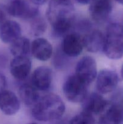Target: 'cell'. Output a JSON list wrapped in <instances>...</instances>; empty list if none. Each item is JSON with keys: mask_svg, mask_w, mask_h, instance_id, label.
Returning <instances> with one entry per match:
<instances>
[{"mask_svg": "<svg viewBox=\"0 0 123 124\" xmlns=\"http://www.w3.org/2000/svg\"><path fill=\"white\" fill-rule=\"evenodd\" d=\"M47 16L53 36H65L68 33L74 21V6L71 0H50Z\"/></svg>", "mask_w": 123, "mask_h": 124, "instance_id": "6da1fadb", "label": "cell"}, {"mask_svg": "<svg viewBox=\"0 0 123 124\" xmlns=\"http://www.w3.org/2000/svg\"><path fill=\"white\" fill-rule=\"evenodd\" d=\"M66 110L65 104L57 94L49 93L41 97L33 106L31 114L41 122H51L61 118Z\"/></svg>", "mask_w": 123, "mask_h": 124, "instance_id": "7a4b0ae2", "label": "cell"}, {"mask_svg": "<svg viewBox=\"0 0 123 124\" xmlns=\"http://www.w3.org/2000/svg\"><path fill=\"white\" fill-rule=\"evenodd\" d=\"M104 53L113 60L123 56V26L118 23H111L106 29L104 35Z\"/></svg>", "mask_w": 123, "mask_h": 124, "instance_id": "3957f363", "label": "cell"}, {"mask_svg": "<svg viewBox=\"0 0 123 124\" xmlns=\"http://www.w3.org/2000/svg\"><path fill=\"white\" fill-rule=\"evenodd\" d=\"M88 85L74 74L69 76L64 82L63 92L69 102L80 103L88 95Z\"/></svg>", "mask_w": 123, "mask_h": 124, "instance_id": "277c9868", "label": "cell"}, {"mask_svg": "<svg viewBox=\"0 0 123 124\" xmlns=\"http://www.w3.org/2000/svg\"><path fill=\"white\" fill-rule=\"evenodd\" d=\"M96 61L90 56H84L79 59L75 69V75L89 86L97 76Z\"/></svg>", "mask_w": 123, "mask_h": 124, "instance_id": "5b68a950", "label": "cell"}, {"mask_svg": "<svg viewBox=\"0 0 123 124\" xmlns=\"http://www.w3.org/2000/svg\"><path fill=\"white\" fill-rule=\"evenodd\" d=\"M6 10L9 15L24 20H31L39 15L38 8L31 6L27 0H12Z\"/></svg>", "mask_w": 123, "mask_h": 124, "instance_id": "8992f818", "label": "cell"}, {"mask_svg": "<svg viewBox=\"0 0 123 124\" xmlns=\"http://www.w3.org/2000/svg\"><path fill=\"white\" fill-rule=\"evenodd\" d=\"M119 78L116 73L110 69H102L97 74L96 88L101 94L114 92L118 84Z\"/></svg>", "mask_w": 123, "mask_h": 124, "instance_id": "52a82bcc", "label": "cell"}, {"mask_svg": "<svg viewBox=\"0 0 123 124\" xmlns=\"http://www.w3.org/2000/svg\"><path fill=\"white\" fill-rule=\"evenodd\" d=\"M113 9L112 0H92L89 5V14L92 19L97 24L106 22Z\"/></svg>", "mask_w": 123, "mask_h": 124, "instance_id": "ba28073f", "label": "cell"}, {"mask_svg": "<svg viewBox=\"0 0 123 124\" xmlns=\"http://www.w3.org/2000/svg\"><path fill=\"white\" fill-rule=\"evenodd\" d=\"M109 105L107 101L99 93L93 92L88 94L85 99L82 102L83 111L91 115L101 114L106 110Z\"/></svg>", "mask_w": 123, "mask_h": 124, "instance_id": "9c48e42d", "label": "cell"}, {"mask_svg": "<svg viewBox=\"0 0 123 124\" xmlns=\"http://www.w3.org/2000/svg\"><path fill=\"white\" fill-rule=\"evenodd\" d=\"M84 48L83 37L76 32L68 33L64 36L61 50L65 55L75 58L80 55Z\"/></svg>", "mask_w": 123, "mask_h": 124, "instance_id": "30bf717a", "label": "cell"}, {"mask_svg": "<svg viewBox=\"0 0 123 124\" xmlns=\"http://www.w3.org/2000/svg\"><path fill=\"white\" fill-rule=\"evenodd\" d=\"M31 67L32 63L28 56L14 57L10 62V72L14 79L22 81L29 76Z\"/></svg>", "mask_w": 123, "mask_h": 124, "instance_id": "8fae6325", "label": "cell"}, {"mask_svg": "<svg viewBox=\"0 0 123 124\" xmlns=\"http://www.w3.org/2000/svg\"><path fill=\"white\" fill-rule=\"evenodd\" d=\"M53 82V71L47 66H39L34 70L31 84L39 91L48 90Z\"/></svg>", "mask_w": 123, "mask_h": 124, "instance_id": "7c38bea8", "label": "cell"}, {"mask_svg": "<svg viewBox=\"0 0 123 124\" xmlns=\"http://www.w3.org/2000/svg\"><path fill=\"white\" fill-rule=\"evenodd\" d=\"M20 107V100L14 92L5 89L0 93V110L4 115H15L19 111Z\"/></svg>", "mask_w": 123, "mask_h": 124, "instance_id": "4fadbf2b", "label": "cell"}, {"mask_svg": "<svg viewBox=\"0 0 123 124\" xmlns=\"http://www.w3.org/2000/svg\"><path fill=\"white\" fill-rule=\"evenodd\" d=\"M31 53L37 60L47 61L53 55V46L46 39L37 38L31 43Z\"/></svg>", "mask_w": 123, "mask_h": 124, "instance_id": "5bb4252c", "label": "cell"}, {"mask_svg": "<svg viewBox=\"0 0 123 124\" xmlns=\"http://www.w3.org/2000/svg\"><path fill=\"white\" fill-rule=\"evenodd\" d=\"M21 27L16 21L8 20L0 25V39L5 44H12L21 36Z\"/></svg>", "mask_w": 123, "mask_h": 124, "instance_id": "9a60e30c", "label": "cell"}, {"mask_svg": "<svg viewBox=\"0 0 123 124\" xmlns=\"http://www.w3.org/2000/svg\"><path fill=\"white\" fill-rule=\"evenodd\" d=\"M104 35L99 30H90L83 36L84 48L90 53H97L102 50Z\"/></svg>", "mask_w": 123, "mask_h": 124, "instance_id": "2e32d148", "label": "cell"}, {"mask_svg": "<svg viewBox=\"0 0 123 124\" xmlns=\"http://www.w3.org/2000/svg\"><path fill=\"white\" fill-rule=\"evenodd\" d=\"M123 122V108L112 104L102 113L98 124H122Z\"/></svg>", "mask_w": 123, "mask_h": 124, "instance_id": "e0dca14e", "label": "cell"}, {"mask_svg": "<svg viewBox=\"0 0 123 124\" xmlns=\"http://www.w3.org/2000/svg\"><path fill=\"white\" fill-rule=\"evenodd\" d=\"M32 84H24L19 87L18 93L21 101L27 106H34L40 99L39 93Z\"/></svg>", "mask_w": 123, "mask_h": 124, "instance_id": "ac0fdd59", "label": "cell"}, {"mask_svg": "<svg viewBox=\"0 0 123 124\" xmlns=\"http://www.w3.org/2000/svg\"><path fill=\"white\" fill-rule=\"evenodd\" d=\"M10 52L14 57L28 56L31 53V43L25 36H20L10 44Z\"/></svg>", "mask_w": 123, "mask_h": 124, "instance_id": "d6986e66", "label": "cell"}, {"mask_svg": "<svg viewBox=\"0 0 123 124\" xmlns=\"http://www.w3.org/2000/svg\"><path fill=\"white\" fill-rule=\"evenodd\" d=\"M31 21L30 32L34 36H39L45 32L47 24L45 20L39 15Z\"/></svg>", "mask_w": 123, "mask_h": 124, "instance_id": "ffe728a7", "label": "cell"}, {"mask_svg": "<svg viewBox=\"0 0 123 124\" xmlns=\"http://www.w3.org/2000/svg\"><path fill=\"white\" fill-rule=\"evenodd\" d=\"M69 124H96V121L93 115L82 111L72 117Z\"/></svg>", "mask_w": 123, "mask_h": 124, "instance_id": "44dd1931", "label": "cell"}, {"mask_svg": "<svg viewBox=\"0 0 123 124\" xmlns=\"http://www.w3.org/2000/svg\"><path fill=\"white\" fill-rule=\"evenodd\" d=\"M109 102L123 108V88L115 90L112 94Z\"/></svg>", "mask_w": 123, "mask_h": 124, "instance_id": "7402d4cb", "label": "cell"}, {"mask_svg": "<svg viewBox=\"0 0 123 124\" xmlns=\"http://www.w3.org/2000/svg\"><path fill=\"white\" fill-rule=\"evenodd\" d=\"M7 15L8 13L6 10V7L4 8L2 7H0V25L3 24L4 22L8 20L7 19Z\"/></svg>", "mask_w": 123, "mask_h": 124, "instance_id": "603a6c76", "label": "cell"}, {"mask_svg": "<svg viewBox=\"0 0 123 124\" xmlns=\"http://www.w3.org/2000/svg\"><path fill=\"white\" fill-rule=\"evenodd\" d=\"M6 86V77L2 74L0 73V93L5 90Z\"/></svg>", "mask_w": 123, "mask_h": 124, "instance_id": "cb8c5ba5", "label": "cell"}, {"mask_svg": "<svg viewBox=\"0 0 123 124\" xmlns=\"http://www.w3.org/2000/svg\"><path fill=\"white\" fill-rule=\"evenodd\" d=\"M7 63V59L5 56L0 54V68H4L6 67Z\"/></svg>", "mask_w": 123, "mask_h": 124, "instance_id": "d4e9b609", "label": "cell"}, {"mask_svg": "<svg viewBox=\"0 0 123 124\" xmlns=\"http://www.w3.org/2000/svg\"><path fill=\"white\" fill-rule=\"evenodd\" d=\"M47 1L48 0H30V1L33 4L36 6H41V5L44 4L47 2Z\"/></svg>", "mask_w": 123, "mask_h": 124, "instance_id": "484cf974", "label": "cell"}, {"mask_svg": "<svg viewBox=\"0 0 123 124\" xmlns=\"http://www.w3.org/2000/svg\"><path fill=\"white\" fill-rule=\"evenodd\" d=\"M79 4L82 5H86L90 4L92 0H76Z\"/></svg>", "mask_w": 123, "mask_h": 124, "instance_id": "4316f807", "label": "cell"}, {"mask_svg": "<svg viewBox=\"0 0 123 124\" xmlns=\"http://www.w3.org/2000/svg\"><path fill=\"white\" fill-rule=\"evenodd\" d=\"M121 77L123 79V64L121 67Z\"/></svg>", "mask_w": 123, "mask_h": 124, "instance_id": "83f0119b", "label": "cell"}, {"mask_svg": "<svg viewBox=\"0 0 123 124\" xmlns=\"http://www.w3.org/2000/svg\"><path fill=\"white\" fill-rule=\"evenodd\" d=\"M118 3L121 4L123 5V0H116Z\"/></svg>", "mask_w": 123, "mask_h": 124, "instance_id": "f1b7e54d", "label": "cell"}, {"mask_svg": "<svg viewBox=\"0 0 123 124\" xmlns=\"http://www.w3.org/2000/svg\"><path fill=\"white\" fill-rule=\"evenodd\" d=\"M38 124L35 123V122H31V123H29V124Z\"/></svg>", "mask_w": 123, "mask_h": 124, "instance_id": "f546056e", "label": "cell"}]
</instances>
